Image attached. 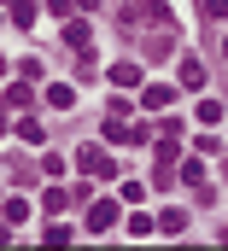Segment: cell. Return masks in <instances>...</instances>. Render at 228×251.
I'll return each mask as SVG.
<instances>
[{"instance_id": "obj_7", "label": "cell", "mask_w": 228, "mask_h": 251, "mask_svg": "<svg viewBox=\"0 0 228 251\" xmlns=\"http://www.w3.org/2000/svg\"><path fill=\"white\" fill-rule=\"evenodd\" d=\"M47 105H53V111H70V105H76V88L53 82V88H47Z\"/></svg>"}, {"instance_id": "obj_12", "label": "cell", "mask_w": 228, "mask_h": 251, "mask_svg": "<svg viewBox=\"0 0 228 251\" xmlns=\"http://www.w3.org/2000/svg\"><path fill=\"white\" fill-rule=\"evenodd\" d=\"M112 82L117 88H135L141 82V64H112Z\"/></svg>"}, {"instance_id": "obj_21", "label": "cell", "mask_w": 228, "mask_h": 251, "mask_svg": "<svg viewBox=\"0 0 228 251\" xmlns=\"http://www.w3.org/2000/svg\"><path fill=\"white\" fill-rule=\"evenodd\" d=\"M0 6H12V0H0Z\"/></svg>"}, {"instance_id": "obj_4", "label": "cell", "mask_w": 228, "mask_h": 251, "mask_svg": "<svg viewBox=\"0 0 228 251\" xmlns=\"http://www.w3.org/2000/svg\"><path fill=\"white\" fill-rule=\"evenodd\" d=\"M0 105H6V111H29V105H35V94H29V82L18 76V82H12V88L0 94Z\"/></svg>"}, {"instance_id": "obj_19", "label": "cell", "mask_w": 228, "mask_h": 251, "mask_svg": "<svg viewBox=\"0 0 228 251\" xmlns=\"http://www.w3.org/2000/svg\"><path fill=\"white\" fill-rule=\"evenodd\" d=\"M205 18H228V0H205Z\"/></svg>"}, {"instance_id": "obj_3", "label": "cell", "mask_w": 228, "mask_h": 251, "mask_svg": "<svg viewBox=\"0 0 228 251\" xmlns=\"http://www.w3.org/2000/svg\"><path fill=\"white\" fill-rule=\"evenodd\" d=\"M170 100H175L170 82H146V88H141V105H146V111H170Z\"/></svg>"}, {"instance_id": "obj_8", "label": "cell", "mask_w": 228, "mask_h": 251, "mask_svg": "<svg viewBox=\"0 0 228 251\" xmlns=\"http://www.w3.org/2000/svg\"><path fill=\"white\" fill-rule=\"evenodd\" d=\"M41 204H47V216H64V210H70L76 199H70V187H53L47 199H41Z\"/></svg>"}, {"instance_id": "obj_10", "label": "cell", "mask_w": 228, "mask_h": 251, "mask_svg": "<svg viewBox=\"0 0 228 251\" xmlns=\"http://www.w3.org/2000/svg\"><path fill=\"white\" fill-rule=\"evenodd\" d=\"M181 181H187V187H205V158H187V164H181Z\"/></svg>"}, {"instance_id": "obj_14", "label": "cell", "mask_w": 228, "mask_h": 251, "mask_svg": "<svg viewBox=\"0 0 228 251\" xmlns=\"http://www.w3.org/2000/svg\"><path fill=\"white\" fill-rule=\"evenodd\" d=\"M211 123H223V105L217 100H199V128H211Z\"/></svg>"}, {"instance_id": "obj_18", "label": "cell", "mask_w": 228, "mask_h": 251, "mask_svg": "<svg viewBox=\"0 0 228 251\" xmlns=\"http://www.w3.org/2000/svg\"><path fill=\"white\" fill-rule=\"evenodd\" d=\"M41 240H47V246H70V228H64V222H47V234H41Z\"/></svg>"}, {"instance_id": "obj_6", "label": "cell", "mask_w": 228, "mask_h": 251, "mask_svg": "<svg viewBox=\"0 0 228 251\" xmlns=\"http://www.w3.org/2000/svg\"><path fill=\"white\" fill-rule=\"evenodd\" d=\"M64 47L88 53V24H82V18H64Z\"/></svg>"}, {"instance_id": "obj_11", "label": "cell", "mask_w": 228, "mask_h": 251, "mask_svg": "<svg viewBox=\"0 0 228 251\" xmlns=\"http://www.w3.org/2000/svg\"><path fill=\"white\" fill-rule=\"evenodd\" d=\"M12 24L29 29V24H35V0H12Z\"/></svg>"}, {"instance_id": "obj_5", "label": "cell", "mask_w": 228, "mask_h": 251, "mask_svg": "<svg viewBox=\"0 0 228 251\" xmlns=\"http://www.w3.org/2000/svg\"><path fill=\"white\" fill-rule=\"evenodd\" d=\"M76 164H82L88 176H112V158H106L100 146H82V152H76Z\"/></svg>"}, {"instance_id": "obj_2", "label": "cell", "mask_w": 228, "mask_h": 251, "mask_svg": "<svg viewBox=\"0 0 228 251\" xmlns=\"http://www.w3.org/2000/svg\"><path fill=\"white\" fill-rule=\"evenodd\" d=\"M117 228V204L112 199H94V204H88V234H112Z\"/></svg>"}, {"instance_id": "obj_13", "label": "cell", "mask_w": 228, "mask_h": 251, "mask_svg": "<svg viewBox=\"0 0 228 251\" xmlns=\"http://www.w3.org/2000/svg\"><path fill=\"white\" fill-rule=\"evenodd\" d=\"M158 228H164V234H181V228H187V210H158Z\"/></svg>"}, {"instance_id": "obj_9", "label": "cell", "mask_w": 228, "mask_h": 251, "mask_svg": "<svg viewBox=\"0 0 228 251\" xmlns=\"http://www.w3.org/2000/svg\"><path fill=\"white\" fill-rule=\"evenodd\" d=\"M181 88H205V64L199 59H181Z\"/></svg>"}, {"instance_id": "obj_1", "label": "cell", "mask_w": 228, "mask_h": 251, "mask_svg": "<svg viewBox=\"0 0 228 251\" xmlns=\"http://www.w3.org/2000/svg\"><path fill=\"white\" fill-rule=\"evenodd\" d=\"M123 24H170V6L164 0H129L123 6Z\"/></svg>"}, {"instance_id": "obj_15", "label": "cell", "mask_w": 228, "mask_h": 251, "mask_svg": "<svg viewBox=\"0 0 228 251\" xmlns=\"http://www.w3.org/2000/svg\"><path fill=\"white\" fill-rule=\"evenodd\" d=\"M24 216H29V204H24V199H6V222H12V228H24Z\"/></svg>"}, {"instance_id": "obj_16", "label": "cell", "mask_w": 228, "mask_h": 251, "mask_svg": "<svg viewBox=\"0 0 228 251\" xmlns=\"http://www.w3.org/2000/svg\"><path fill=\"white\" fill-rule=\"evenodd\" d=\"M47 12H53L58 24H64V18H76V12H82V6H76V0H47Z\"/></svg>"}, {"instance_id": "obj_17", "label": "cell", "mask_w": 228, "mask_h": 251, "mask_svg": "<svg viewBox=\"0 0 228 251\" xmlns=\"http://www.w3.org/2000/svg\"><path fill=\"white\" fill-rule=\"evenodd\" d=\"M18 140H29V146H35V140H41V123H35V117H18Z\"/></svg>"}, {"instance_id": "obj_20", "label": "cell", "mask_w": 228, "mask_h": 251, "mask_svg": "<svg viewBox=\"0 0 228 251\" xmlns=\"http://www.w3.org/2000/svg\"><path fill=\"white\" fill-rule=\"evenodd\" d=\"M0 246H12V222H0Z\"/></svg>"}]
</instances>
